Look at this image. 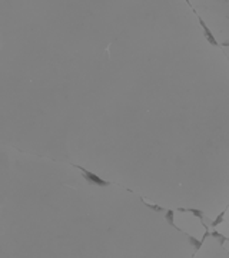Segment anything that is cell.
<instances>
[{
  "instance_id": "1",
  "label": "cell",
  "mask_w": 229,
  "mask_h": 258,
  "mask_svg": "<svg viewBox=\"0 0 229 258\" xmlns=\"http://www.w3.org/2000/svg\"><path fill=\"white\" fill-rule=\"evenodd\" d=\"M228 225L229 224H226V222H222V224H219V225L216 227V231H218V232H220L222 235H225V237H229Z\"/></svg>"
}]
</instances>
